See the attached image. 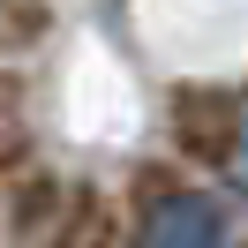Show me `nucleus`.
I'll return each mask as SVG.
<instances>
[{"instance_id": "1", "label": "nucleus", "mask_w": 248, "mask_h": 248, "mask_svg": "<svg viewBox=\"0 0 248 248\" xmlns=\"http://www.w3.org/2000/svg\"><path fill=\"white\" fill-rule=\"evenodd\" d=\"M143 248H226V211L211 196H173L151 211Z\"/></svg>"}, {"instance_id": "2", "label": "nucleus", "mask_w": 248, "mask_h": 248, "mask_svg": "<svg viewBox=\"0 0 248 248\" xmlns=\"http://www.w3.org/2000/svg\"><path fill=\"white\" fill-rule=\"evenodd\" d=\"M241 181H248V158H241Z\"/></svg>"}]
</instances>
